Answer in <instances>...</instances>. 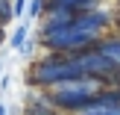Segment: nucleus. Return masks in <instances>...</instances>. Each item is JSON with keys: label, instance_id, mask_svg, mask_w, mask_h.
I'll use <instances>...</instances> for the list:
<instances>
[{"label": "nucleus", "instance_id": "nucleus-1", "mask_svg": "<svg viewBox=\"0 0 120 115\" xmlns=\"http://www.w3.org/2000/svg\"><path fill=\"white\" fill-rule=\"evenodd\" d=\"M79 77H88L82 62H79V53H47L38 62H32V68H29V86L53 89L59 83L79 80Z\"/></svg>", "mask_w": 120, "mask_h": 115}, {"label": "nucleus", "instance_id": "nucleus-2", "mask_svg": "<svg viewBox=\"0 0 120 115\" xmlns=\"http://www.w3.org/2000/svg\"><path fill=\"white\" fill-rule=\"evenodd\" d=\"M109 86V83H103L100 77H79V80H68V83H59V86L47 89L53 98V103H56V109L62 112H79L85 109V106H91L94 100L100 98V92Z\"/></svg>", "mask_w": 120, "mask_h": 115}, {"label": "nucleus", "instance_id": "nucleus-3", "mask_svg": "<svg viewBox=\"0 0 120 115\" xmlns=\"http://www.w3.org/2000/svg\"><path fill=\"white\" fill-rule=\"evenodd\" d=\"M105 35L94 33V30H85L79 24H68L62 30H50V33H41V47L50 53H82L88 47H97Z\"/></svg>", "mask_w": 120, "mask_h": 115}, {"label": "nucleus", "instance_id": "nucleus-4", "mask_svg": "<svg viewBox=\"0 0 120 115\" xmlns=\"http://www.w3.org/2000/svg\"><path fill=\"white\" fill-rule=\"evenodd\" d=\"M79 62H82V68H85L88 77H100V80L109 83V86H114V80H117V74H120V68L100 50V47H88V50H82L79 53Z\"/></svg>", "mask_w": 120, "mask_h": 115}, {"label": "nucleus", "instance_id": "nucleus-5", "mask_svg": "<svg viewBox=\"0 0 120 115\" xmlns=\"http://www.w3.org/2000/svg\"><path fill=\"white\" fill-rule=\"evenodd\" d=\"M76 24L85 27V30H94V33H100V35H105V30L114 24V15H111L109 9H103V6H94V9L79 12V15H76Z\"/></svg>", "mask_w": 120, "mask_h": 115}, {"label": "nucleus", "instance_id": "nucleus-6", "mask_svg": "<svg viewBox=\"0 0 120 115\" xmlns=\"http://www.w3.org/2000/svg\"><path fill=\"white\" fill-rule=\"evenodd\" d=\"M76 21L73 9H64V6H50V9L41 15V33H50V30H62L68 24Z\"/></svg>", "mask_w": 120, "mask_h": 115}, {"label": "nucleus", "instance_id": "nucleus-7", "mask_svg": "<svg viewBox=\"0 0 120 115\" xmlns=\"http://www.w3.org/2000/svg\"><path fill=\"white\" fill-rule=\"evenodd\" d=\"M56 112V103H53V98H50V92H38V94H29L26 98V115H53Z\"/></svg>", "mask_w": 120, "mask_h": 115}, {"label": "nucleus", "instance_id": "nucleus-8", "mask_svg": "<svg viewBox=\"0 0 120 115\" xmlns=\"http://www.w3.org/2000/svg\"><path fill=\"white\" fill-rule=\"evenodd\" d=\"M97 47H100V50H103L105 56H109L111 62H114L117 68H120V33H114V35H105V38L100 41Z\"/></svg>", "mask_w": 120, "mask_h": 115}, {"label": "nucleus", "instance_id": "nucleus-9", "mask_svg": "<svg viewBox=\"0 0 120 115\" xmlns=\"http://www.w3.org/2000/svg\"><path fill=\"white\" fill-rule=\"evenodd\" d=\"M73 115H120V106H105V103H100V100H94L91 106H85V109H79Z\"/></svg>", "mask_w": 120, "mask_h": 115}, {"label": "nucleus", "instance_id": "nucleus-10", "mask_svg": "<svg viewBox=\"0 0 120 115\" xmlns=\"http://www.w3.org/2000/svg\"><path fill=\"white\" fill-rule=\"evenodd\" d=\"M12 18H15V3L12 0H0V27H6Z\"/></svg>", "mask_w": 120, "mask_h": 115}, {"label": "nucleus", "instance_id": "nucleus-11", "mask_svg": "<svg viewBox=\"0 0 120 115\" xmlns=\"http://www.w3.org/2000/svg\"><path fill=\"white\" fill-rule=\"evenodd\" d=\"M23 44H26V27H15V33H12V47H15V50H23Z\"/></svg>", "mask_w": 120, "mask_h": 115}, {"label": "nucleus", "instance_id": "nucleus-12", "mask_svg": "<svg viewBox=\"0 0 120 115\" xmlns=\"http://www.w3.org/2000/svg\"><path fill=\"white\" fill-rule=\"evenodd\" d=\"M47 6H50V0H32V3H29V15H32V18H41L47 12Z\"/></svg>", "mask_w": 120, "mask_h": 115}, {"label": "nucleus", "instance_id": "nucleus-13", "mask_svg": "<svg viewBox=\"0 0 120 115\" xmlns=\"http://www.w3.org/2000/svg\"><path fill=\"white\" fill-rule=\"evenodd\" d=\"M15 3V15H23V9H26V0H12Z\"/></svg>", "mask_w": 120, "mask_h": 115}, {"label": "nucleus", "instance_id": "nucleus-14", "mask_svg": "<svg viewBox=\"0 0 120 115\" xmlns=\"http://www.w3.org/2000/svg\"><path fill=\"white\" fill-rule=\"evenodd\" d=\"M114 27L120 30V9H117V15H114Z\"/></svg>", "mask_w": 120, "mask_h": 115}, {"label": "nucleus", "instance_id": "nucleus-15", "mask_svg": "<svg viewBox=\"0 0 120 115\" xmlns=\"http://www.w3.org/2000/svg\"><path fill=\"white\" fill-rule=\"evenodd\" d=\"M0 115H9V112H6V106H0Z\"/></svg>", "mask_w": 120, "mask_h": 115}, {"label": "nucleus", "instance_id": "nucleus-16", "mask_svg": "<svg viewBox=\"0 0 120 115\" xmlns=\"http://www.w3.org/2000/svg\"><path fill=\"white\" fill-rule=\"evenodd\" d=\"M53 115H64V112H62V109H56V112H53Z\"/></svg>", "mask_w": 120, "mask_h": 115}, {"label": "nucleus", "instance_id": "nucleus-17", "mask_svg": "<svg viewBox=\"0 0 120 115\" xmlns=\"http://www.w3.org/2000/svg\"><path fill=\"white\" fill-rule=\"evenodd\" d=\"M114 86H120V74H117V80H114Z\"/></svg>", "mask_w": 120, "mask_h": 115}, {"label": "nucleus", "instance_id": "nucleus-18", "mask_svg": "<svg viewBox=\"0 0 120 115\" xmlns=\"http://www.w3.org/2000/svg\"><path fill=\"white\" fill-rule=\"evenodd\" d=\"M23 115H26V112H23Z\"/></svg>", "mask_w": 120, "mask_h": 115}]
</instances>
